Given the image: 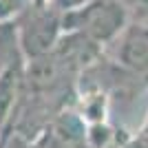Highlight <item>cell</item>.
Instances as JSON below:
<instances>
[{
    "instance_id": "3957f363",
    "label": "cell",
    "mask_w": 148,
    "mask_h": 148,
    "mask_svg": "<svg viewBox=\"0 0 148 148\" xmlns=\"http://www.w3.org/2000/svg\"><path fill=\"white\" fill-rule=\"evenodd\" d=\"M99 47L102 44H97L80 31H64L53 56L62 62V66L66 71H82L97 62Z\"/></svg>"
},
{
    "instance_id": "6da1fadb",
    "label": "cell",
    "mask_w": 148,
    "mask_h": 148,
    "mask_svg": "<svg viewBox=\"0 0 148 148\" xmlns=\"http://www.w3.org/2000/svg\"><path fill=\"white\" fill-rule=\"evenodd\" d=\"M128 27V13L117 0H88L62 13V31H80L97 44L119 38Z\"/></svg>"
},
{
    "instance_id": "7a4b0ae2",
    "label": "cell",
    "mask_w": 148,
    "mask_h": 148,
    "mask_svg": "<svg viewBox=\"0 0 148 148\" xmlns=\"http://www.w3.org/2000/svg\"><path fill=\"white\" fill-rule=\"evenodd\" d=\"M62 13L53 9L31 7L18 29V47L27 60L51 56L62 38Z\"/></svg>"
},
{
    "instance_id": "277c9868",
    "label": "cell",
    "mask_w": 148,
    "mask_h": 148,
    "mask_svg": "<svg viewBox=\"0 0 148 148\" xmlns=\"http://www.w3.org/2000/svg\"><path fill=\"white\" fill-rule=\"evenodd\" d=\"M119 64L133 75L148 80V29L126 27L119 42Z\"/></svg>"
},
{
    "instance_id": "5b68a950",
    "label": "cell",
    "mask_w": 148,
    "mask_h": 148,
    "mask_svg": "<svg viewBox=\"0 0 148 148\" xmlns=\"http://www.w3.org/2000/svg\"><path fill=\"white\" fill-rule=\"evenodd\" d=\"M22 84H25V75H22L20 64H11V66L0 71V130L13 117Z\"/></svg>"
},
{
    "instance_id": "8992f818",
    "label": "cell",
    "mask_w": 148,
    "mask_h": 148,
    "mask_svg": "<svg viewBox=\"0 0 148 148\" xmlns=\"http://www.w3.org/2000/svg\"><path fill=\"white\" fill-rule=\"evenodd\" d=\"M25 2L27 0H0V20H7L18 11H22Z\"/></svg>"
},
{
    "instance_id": "52a82bcc",
    "label": "cell",
    "mask_w": 148,
    "mask_h": 148,
    "mask_svg": "<svg viewBox=\"0 0 148 148\" xmlns=\"http://www.w3.org/2000/svg\"><path fill=\"white\" fill-rule=\"evenodd\" d=\"M5 148H40V146L36 142H31L29 137H25L22 133H16V135H11L7 139Z\"/></svg>"
}]
</instances>
